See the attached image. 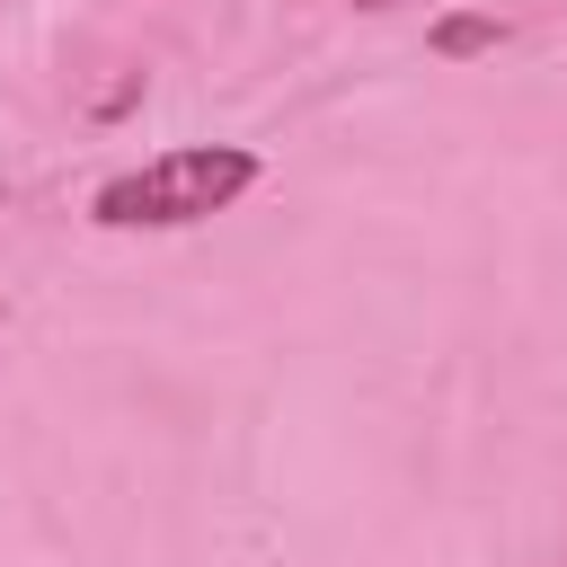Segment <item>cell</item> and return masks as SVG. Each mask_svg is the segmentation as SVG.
<instances>
[{
    "label": "cell",
    "mask_w": 567,
    "mask_h": 567,
    "mask_svg": "<svg viewBox=\"0 0 567 567\" xmlns=\"http://www.w3.org/2000/svg\"><path fill=\"white\" fill-rule=\"evenodd\" d=\"M363 9H399V0H363Z\"/></svg>",
    "instance_id": "cell-3"
},
{
    "label": "cell",
    "mask_w": 567,
    "mask_h": 567,
    "mask_svg": "<svg viewBox=\"0 0 567 567\" xmlns=\"http://www.w3.org/2000/svg\"><path fill=\"white\" fill-rule=\"evenodd\" d=\"M496 44V18H443L434 27V53H487Z\"/></svg>",
    "instance_id": "cell-2"
},
{
    "label": "cell",
    "mask_w": 567,
    "mask_h": 567,
    "mask_svg": "<svg viewBox=\"0 0 567 567\" xmlns=\"http://www.w3.org/2000/svg\"><path fill=\"white\" fill-rule=\"evenodd\" d=\"M257 177H266V159L239 142H177L142 168L106 177L89 195V221L97 230H186V221H213L221 204H239Z\"/></svg>",
    "instance_id": "cell-1"
}]
</instances>
